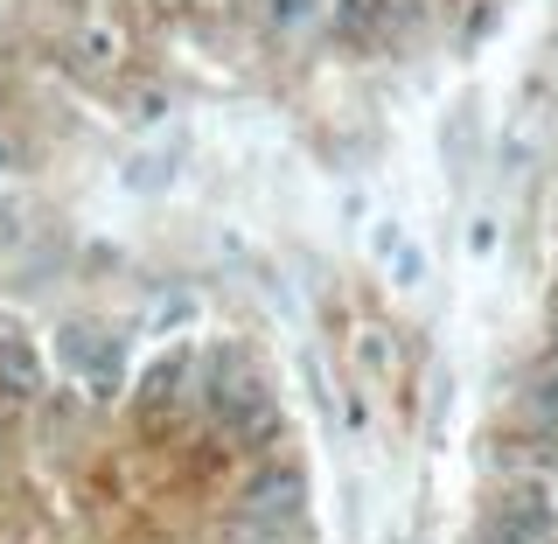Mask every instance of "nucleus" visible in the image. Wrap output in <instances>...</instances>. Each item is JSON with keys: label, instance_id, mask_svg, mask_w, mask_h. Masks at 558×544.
Returning a JSON list of instances; mask_svg holds the SVG:
<instances>
[{"label": "nucleus", "instance_id": "1", "mask_svg": "<svg viewBox=\"0 0 558 544\" xmlns=\"http://www.w3.org/2000/svg\"><path fill=\"white\" fill-rule=\"evenodd\" d=\"M551 537H558V523L545 510V496H537V488H502V496L488 503L475 544H551Z\"/></svg>", "mask_w": 558, "mask_h": 544}, {"label": "nucleus", "instance_id": "2", "mask_svg": "<svg viewBox=\"0 0 558 544\" xmlns=\"http://www.w3.org/2000/svg\"><path fill=\"white\" fill-rule=\"evenodd\" d=\"M523 412H531V426L545 433V440H558V349L531 371V384H523Z\"/></svg>", "mask_w": 558, "mask_h": 544}]
</instances>
